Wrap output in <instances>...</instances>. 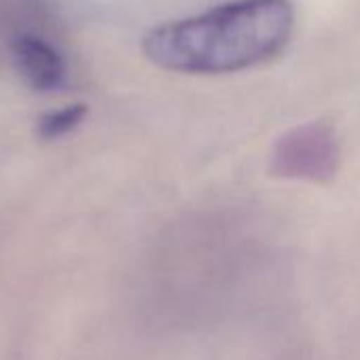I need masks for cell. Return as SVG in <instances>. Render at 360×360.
<instances>
[{"mask_svg":"<svg viewBox=\"0 0 360 360\" xmlns=\"http://www.w3.org/2000/svg\"><path fill=\"white\" fill-rule=\"evenodd\" d=\"M85 117H87V106L85 104H70L66 108H60L56 112L45 115L41 119V123H39V134L45 140L66 136L68 131L79 127Z\"/></svg>","mask_w":360,"mask_h":360,"instance_id":"277c9868","label":"cell"},{"mask_svg":"<svg viewBox=\"0 0 360 360\" xmlns=\"http://www.w3.org/2000/svg\"><path fill=\"white\" fill-rule=\"evenodd\" d=\"M339 167V140L324 121H309L288 129L276 140L269 155V174L297 183L330 185Z\"/></svg>","mask_w":360,"mask_h":360,"instance_id":"7a4b0ae2","label":"cell"},{"mask_svg":"<svg viewBox=\"0 0 360 360\" xmlns=\"http://www.w3.org/2000/svg\"><path fill=\"white\" fill-rule=\"evenodd\" d=\"M295 30L290 0H233L202 15L153 28L144 56L183 75H229L278 58Z\"/></svg>","mask_w":360,"mask_h":360,"instance_id":"6da1fadb","label":"cell"},{"mask_svg":"<svg viewBox=\"0 0 360 360\" xmlns=\"http://www.w3.org/2000/svg\"><path fill=\"white\" fill-rule=\"evenodd\" d=\"M11 56L24 81L37 91L60 89L66 81V62L60 49L39 32H18Z\"/></svg>","mask_w":360,"mask_h":360,"instance_id":"3957f363","label":"cell"}]
</instances>
